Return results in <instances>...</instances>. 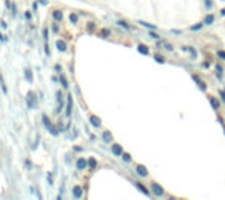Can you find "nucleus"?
I'll list each match as a JSON object with an SVG mask.
<instances>
[{"label": "nucleus", "mask_w": 225, "mask_h": 200, "mask_svg": "<svg viewBox=\"0 0 225 200\" xmlns=\"http://www.w3.org/2000/svg\"><path fill=\"white\" fill-rule=\"evenodd\" d=\"M113 152L116 154V155H122V148L119 145H113Z\"/></svg>", "instance_id": "1"}, {"label": "nucleus", "mask_w": 225, "mask_h": 200, "mask_svg": "<svg viewBox=\"0 0 225 200\" xmlns=\"http://www.w3.org/2000/svg\"><path fill=\"white\" fill-rule=\"evenodd\" d=\"M77 166L80 168V169H83V168L86 166V160H85V158H79V162H77Z\"/></svg>", "instance_id": "2"}, {"label": "nucleus", "mask_w": 225, "mask_h": 200, "mask_svg": "<svg viewBox=\"0 0 225 200\" xmlns=\"http://www.w3.org/2000/svg\"><path fill=\"white\" fill-rule=\"evenodd\" d=\"M137 172H139V174H140V176H143V177H145V176H147V171H145V169H143V166H137Z\"/></svg>", "instance_id": "3"}, {"label": "nucleus", "mask_w": 225, "mask_h": 200, "mask_svg": "<svg viewBox=\"0 0 225 200\" xmlns=\"http://www.w3.org/2000/svg\"><path fill=\"white\" fill-rule=\"evenodd\" d=\"M74 194H76V197H80L82 195V189L79 188V186H76V188H74Z\"/></svg>", "instance_id": "4"}, {"label": "nucleus", "mask_w": 225, "mask_h": 200, "mask_svg": "<svg viewBox=\"0 0 225 200\" xmlns=\"http://www.w3.org/2000/svg\"><path fill=\"white\" fill-rule=\"evenodd\" d=\"M57 48H59V51H65V49H67V46H65L63 42H57Z\"/></svg>", "instance_id": "5"}, {"label": "nucleus", "mask_w": 225, "mask_h": 200, "mask_svg": "<svg viewBox=\"0 0 225 200\" xmlns=\"http://www.w3.org/2000/svg\"><path fill=\"white\" fill-rule=\"evenodd\" d=\"M54 19H56L57 22H60V20H62V12L56 11V12H54Z\"/></svg>", "instance_id": "6"}, {"label": "nucleus", "mask_w": 225, "mask_h": 200, "mask_svg": "<svg viewBox=\"0 0 225 200\" xmlns=\"http://www.w3.org/2000/svg\"><path fill=\"white\" fill-rule=\"evenodd\" d=\"M139 51L142 52V54H148V48H145L143 45H140V46H139Z\"/></svg>", "instance_id": "7"}, {"label": "nucleus", "mask_w": 225, "mask_h": 200, "mask_svg": "<svg viewBox=\"0 0 225 200\" xmlns=\"http://www.w3.org/2000/svg\"><path fill=\"white\" fill-rule=\"evenodd\" d=\"M91 123L94 125V126H99V123H100V122H99V120H97L96 117H91Z\"/></svg>", "instance_id": "8"}, {"label": "nucleus", "mask_w": 225, "mask_h": 200, "mask_svg": "<svg viewBox=\"0 0 225 200\" xmlns=\"http://www.w3.org/2000/svg\"><path fill=\"white\" fill-rule=\"evenodd\" d=\"M137 188H139V189H142V191H143V194H150V192H148V189H145L140 183H137Z\"/></svg>", "instance_id": "9"}, {"label": "nucleus", "mask_w": 225, "mask_h": 200, "mask_svg": "<svg viewBox=\"0 0 225 200\" xmlns=\"http://www.w3.org/2000/svg\"><path fill=\"white\" fill-rule=\"evenodd\" d=\"M71 114V99H68V109H67V115Z\"/></svg>", "instance_id": "10"}, {"label": "nucleus", "mask_w": 225, "mask_h": 200, "mask_svg": "<svg viewBox=\"0 0 225 200\" xmlns=\"http://www.w3.org/2000/svg\"><path fill=\"white\" fill-rule=\"evenodd\" d=\"M153 188L156 189V194H162V189H161V188H159V186H157V185H153Z\"/></svg>", "instance_id": "11"}, {"label": "nucleus", "mask_w": 225, "mask_h": 200, "mask_svg": "<svg viewBox=\"0 0 225 200\" xmlns=\"http://www.w3.org/2000/svg\"><path fill=\"white\" fill-rule=\"evenodd\" d=\"M89 166H91V168L96 166V160H94V158H89Z\"/></svg>", "instance_id": "12"}, {"label": "nucleus", "mask_w": 225, "mask_h": 200, "mask_svg": "<svg viewBox=\"0 0 225 200\" xmlns=\"http://www.w3.org/2000/svg\"><path fill=\"white\" fill-rule=\"evenodd\" d=\"M103 137H105V140H110V139H111V136L108 134V132H105V134H103Z\"/></svg>", "instance_id": "13"}, {"label": "nucleus", "mask_w": 225, "mask_h": 200, "mask_svg": "<svg viewBox=\"0 0 225 200\" xmlns=\"http://www.w3.org/2000/svg\"><path fill=\"white\" fill-rule=\"evenodd\" d=\"M70 19H71V22H76V20H77V17H76V16H73V14H71V17H70Z\"/></svg>", "instance_id": "14"}, {"label": "nucleus", "mask_w": 225, "mask_h": 200, "mask_svg": "<svg viewBox=\"0 0 225 200\" xmlns=\"http://www.w3.org/2000/svg\"><path fill=\"white\" fill-rule=\"evenodd\" d=\"M26 77H28V80H31V72L30 71H26Z\"/></svg>", "instance_id": "15"}]
</instances>
